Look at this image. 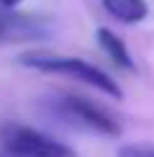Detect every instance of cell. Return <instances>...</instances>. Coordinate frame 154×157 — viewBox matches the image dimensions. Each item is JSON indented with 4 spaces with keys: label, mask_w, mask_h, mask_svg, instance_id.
<instances>
[{
    "label": "cell",
    "mask_w": 154,
    "mask_h": 157,
    "mask_svg": "<svg viewBox=\"0 0 154 157\" xmlns=\"http://www.w3.org/2000/svg\"><path fill=\"white\" fill-rule=\"evenodd\" d=\"M18 64L28 70H38V72H51V75H62V77H72V80L87 85L93 90H100V93L121 101L123 93H121L118 82L113 80L105 70L95 67L80 57H64V54H54V52L46 49H28L23 54H18Z\"/></svg>",
    "instance_id": "6da1fadb"
},
{
    "label": "cell",
    "mask_w": 154,
    "mask_h": 157,
    "mask_svg": "<svg viewBox=\"0 0 154 157\" xmlns=\"http://www.w3.org/2000/svg\"><path fill=\"white\" fill-rule=\"evenodd\" d=\"M44 108L54 119L64 121L67 126L82 129V132H93V134H103V136H118L121 134V124L105 108H100L98 103L87 101L82 95L51 93L44 98Z\"/></svg>",
    "instance_id": "7a4b0ae2"
},
{
    "label": "cell",
    "mask_w": 154,
    "mask_h": 157,
    "mask_svg": "<svg viewBox=\"0 0 154 157\" xmlns=\"http://www.w3.org/2000/svg\"><path fill=\"white\" fill-rule=\"evenodd\" d=\"M0 147L13 157H72V149L67 144L16 121L0 126Z\"/></svg>",
    "instance_id": "3957f363"
},
{
    "label": "cell",
    "mask_w": 154,
    "mask_h": 157,
    "mask_svg": "<svg viewBox=\"0 0 154 157\" xmlns=\"http://www.w3.org/2000/svg\"><path fill=\"white\" fill-rule=\"evenodd\" d=\"M54 36V23L34 13H18L16 8L0 5V41L8 44H31Z\"/></svg>",
    "instance_id": "277c9868"
},
{
    "label": "cell",
    "mask_w": 154,
    "mask_h": 157,
    "mask_svg": "<svg viewBox=\"0 0 154 157\" xmlns=\"http://www.w3.org/2000/svg\"><path fill=\"white\" fill-rule=\"evenodd\" d=\"M98 44H100V49L105 52V57L116 64V67L128 70V72H131V70H136L134 57H131V52H128L126 41L116 34L113 29H98Z\"/></svg>",
    "instance_id": "5b68a950"
},
{
    "label": "cell",
    "mask_w": 154,
    "mask_h": 157,
    "mask_svg": "<svg viewBox=\"0 0 154 157\" xmlns=\"http://www.w3.org/2000/svg\"><path fill=\"white\" fill-rule=\"evenodd\" d=\"M103 8H105L108 16H113L116 21L121 23H141L146 16H149V5L146 0H100Z\"/></svg>",
    "instance_id": "8992f818"
},
{
    "label": "cell",
    "mask_w": 154,
    "mask_h": 157,
    "mask_svg": "<svg viewBox=\"0 0 154 157\" xmlns=\"http://www.w3.org/2000/svg\"><path fill=\"white\" fill-rule=\"evenodd\" d=\"M118 157H154V147L149 144H126L118 149Z\"/></svg>",
    "instance_id": "52a82bcc"
},
{
    "label": "cell",
    "mask_w": 154,
    "mask_h": 157,
    "mask_svg": "<svg viewBox=\"0 0 154 157\" xmlns=\"http://www.w3.org/2000/svg\"><path fill=\"white\" fill-rule=\"evenodd\" d=\"M23 0H0V5H5V8H18Z\"/></svg>",
    "instance_id": "ba28073f"
}]
</instances>
